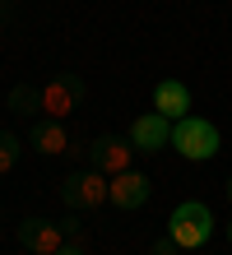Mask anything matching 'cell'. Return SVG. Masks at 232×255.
I'll return each mask as SVG.
<instances>
[{
  "label": "cell",
  "mask_w": 232,
  "mask_h": 255,
  "mask_svg": "<svg viewBox=\"0 0 232 255\" xmlns=\"http://www.w3.org/2000/svg\"><path fill=\"white\" fill-rule=\"evenodd\" d=\"M149 200V176L144 172H116V176H107V204H116V209H139Z\"/></svg>",
  "instance_id": "obj_9"
},
{
  "label": "cell",
  "mask_w": 232,
  "mask_h": 255,
  "mask_svg": "<svg viewBox=\"0 0 232 255\" xmlns=\"http://www.w3.org/2000/svg\"><path fill=\"white\" fill-rule=\"evenodd\" d=\"M33 148H37L42 158H65V153H79L84 144L70 134L65 121H46V116H42V121L33 126Z\"/></svg>",
  "instance_id": "obj_8"
},
{
  "label": "cell",
  "mask_w": 232,
  "mask_h": 255,
  "mask_svg": "<svg viewBox=\"0 0 232 255\" xmlns=\"http://www.w3.org/2000/svg\"><path fill=\"white\" fill-rule=\"evenodd\" d=\"M163 144H172V121L158 112H139L130 121V148L135 153H158Z\"/></svg>",
  "instance_id": "obj_7"
},
{
  "label": "cell",
  "mask_w": 232,
  "mask_h": 255,
  "mask_svg": "<svg viewBox=\"0 0 232 255\" xmlns=\"http://www.w3.org/2000/svg\"><path fill=\"white\" fill-rule=\"evenodd\" d=\"M228 232H232V228H228Z\"/></svg>",
  "instance_id": "obj_17"
},
{
  "label": "cell",
  "mask_w": 232,
  "mask_h": 255,
  "mask_svg": "<svg viewBox=\"0 0 232 255\" xmlns=\"http://www.w3.org/2000/svg\"><path fill=\"white\" fill-rule=\"evenodd\" d=\"M79 158L88 162V167H98V172H107V176H116V172H126V167H130L135 148H130V144H121V139H112V134H102V139H88V144L79 148Z\"/></svg>",
  "instance_id": "obj_5"
},
{
  "label": "cell",
  "mask_w": 232,
  "mask_h": 255,
  "mask_svg": "<svg viewBox=\"0 0 232 255\" xmlns=\"http://www.w3.org/2000/svg\"><path fill=\"white\" fill-rule=\"evenodd\" d=\"M60 200H65V209H74V214H98L107 204V172L88 167V162L79 172H65L60 176Z\"/></svg>",
  "instance_id": "obj_1"
},
{
  "label": "cell",
  "mask_w": 232,
  "mask_h": 255,
  "mask_svg": "<svg viewBox=\"0 0 232 255\" xmlns=\"http://www.w3.org/2000/svg\"><path fill=\"white\" fill-rule=\"evenodd\" d=\"M74 237H84V228H74V223H46V218H23L19 223V246L28 255H56Z\"/></svg>",
  "instance_id": "obj_3"
},
{
  "label": "cell",
  "mask_w": 232,
  "mask_h": 255,
  "mask_svg": "<svg viewBox=\"0 0 232 255\" xmlns=\"http://www.w3.org/2000/svg\"><path fill=\"white\" fill-rule=\"evenodd\" d=\"M74 107H79V88L70 79H46L37 88V116H46V121H65V116H74Z\"/></svg>",
  "instance_id": "obj_6"
},
{
  "label": "cell",
  "mask_w": 232,
  "mask_h": 255,
  "mask_svg": "<svg viewBox=\"0 0 232 255\" xmlns=\"http://www.w3.org/2000/svg\"><path fill=\"white\" fill-rule=\"evenodd\" d=\"M0 223H5V214H0Z\"/></svg>",
  "instance_id": "obj_16"
},
{
  "label": "cell",
  "mask_w": 232,
  "mask_h": 255,
  "mask_svg": "<svg viewBox=\"0 0 232 255\" xmlns=\"http://www.w3.org/2000/svg\"><path fill=\"white\" fill-rule=\"evenodd\" d=\"M172 148L191 162H209L219 153V130L205 116H181V121H172Z\"/></svg>",
  "instance_id": "obj_4"
},
{
  "label": "cell",
  "mask_w": 232,
  "mask_h": 255,
  "mask_svg": "<svg viewBox=\"0 0 232 255\" xmlns=\"http://www.w3.org/2000/svg\"><path fill=\"white\" fill-rule=\"evenodd\" d=\"M167 237L177 242V251H200L214 237V214H209V204H200V200H186L172 209V218H167Z\"/></svg>",
  "instance_id": "obj_2"
},
{
  "label": "cell",
  "mask_w": 232,
  "mask_h": 255,
  "mask_svg": "<svg viewBox=\"0 0 232 255\" xmlns=\"http://www.w3.org/2000/svg\"><path fill=\"white\" fill-rule=\"evenodd\" d=\"M56 255H88V242H84V237H74V242L65 251H56Z\"/></svg>",
  "instance_id": "obj_14"
},
{
  "label": "cell",
  "mask_w": 232,
  "mask_h": 255,
  "mask_svg": "<svg viewBox=\"0 0 232 255\" xmlns=\"http://www.w3.org/2000/svg\"><path fill=\"white\" fill-rule=\"evenodd\" d=\"M228 200H232V176H228Z\"/></svg>",
  "instance_id": "obj_15"
},
{
  "label": "cell",
  "mask_w": 232,
  "mask_h": 255,
  "mask_svg": "<svg viewBox=\"0 0 232 255\" xmlns=\"http://www.w3.org/2000/svg\"><path fill=\"white\" fill-rule=\"evenodd\" d=\"M9 107H14V112H23V116H37V88L19 84V88L9 93Z\"/></svg>",
  "instance_id": "obj_12"
},
{
  "label": "cell",
  "mask_w": 232,
  "mask_h": 255,
  "mask_svg": "<svg viewBox=\"0 0 232 255\" xmlns=\"http://www.w3.org/2000/svg\"><path fill=\"white\" fill-rule=\"evenodd\" d=\"M153 255H177V242L163 232V242H153Z\"/></svg>",
  "instance_id": "obj_13"
},
{
  "label": "cell",
  "mask_w": 232,
  "mask_h": 255,
  "mask_svg": "<svg viewBox=\"0 0 232 255\" xmlns=\"http://www.w3.org/2000/svg\"><path fill=\"white\" fill-rule=\"evenodd\" d=\"M153 112L167 116V121H181V116H191V88H186V79L167 74V79L153 84Z\"/></svg>",
  "instance_id": "obj_10"
},
{
  "label": "cell",
  "mask_w": 232,
  "mask_h": 255,
  "mask_svg": "<svg viewBox=\"0 0 232 255\" xmlns=\"http://www.w3.org/2000/svg\"><path fill=\"white\" fill-rule=\"evenodd\" d=\"M23 153V144H19V134H9V130H0V176H9L14 172V162H19Z\"/></svg>",
  "instance_id": "obj_11"
}]
</instances>
